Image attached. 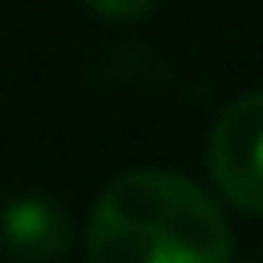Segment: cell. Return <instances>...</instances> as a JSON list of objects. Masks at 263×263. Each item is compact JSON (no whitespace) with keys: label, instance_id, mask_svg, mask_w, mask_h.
Wrapping results in <instances>:
<instances>
[{"label":"cell","instance_id":"obj_1","mask_svg":"<svg viewBox=\"0 0 263 263\" xmlns=\"http://www.w3.org/2000/svg\"><path fill=\"white\" fill-rule=\"evenodd\" d=\"M88 263H231V227L194 180L162 166L125 171L92 203Z\"/></svg>","mask_w":263,"mask_h":263},{"label":"cell","instance_id":"obj_2","mask_svg":"<svg viewBox=\"0 0 263 263\" xmlns=\"http://www.w3.org/2000/svg\"><path fill=\"white\" fill-rule=\"evenodd\" d=\"M208 171L227 203L263 213V92L236 97L208 134Z\"/></svg>","mask_w":263,"mask_h":263},{"label":"cell","instance_id":"obj_3","mask_svg":"<svg viewBox=\"0 0 263 263\" xmlns=\"http://www.w3.org/2000/svg\"><path fill=\"white\" fill-rule=\"evenodd\" d=\"M0 240L23 263H55L69 250V217L46 194H18L0 208Z\"/></svg>","mask_w":263,"mask_h":263},{"label":"cell","instance_id":"obj_4","mask_svg":"<svg viewBox=\"0 0 263 263\" xmlns=\"http://www.w3.org/2000/svg\"><path fill=\"white\" fill-rule=\"evenodd\" d=\"M153 5H157V0H88V9H92V14H102V18H111V23L143 18Z\"/></svg>","mask_w":263,"mask_h":263}]
</instances>
